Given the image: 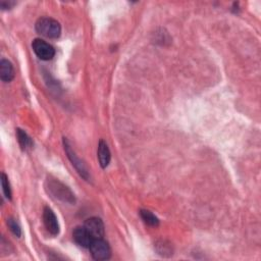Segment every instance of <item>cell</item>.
I'll use <instances>...</instances> for the list:
<instances>
[{"label": "cell", "instance_id": "obj_1", "mask_svg": "<svg viewBox=\"0 0 261 261\" xmlns=\"http://www.w3.org/2000/svg\"><path fill=\"white\" fill-rule=\"evenodd\" d=\"M46 191L48 194H50L53 198L57 200H61L65 203H69L73 204L76 202V198H74L73 193L70 191V189L63 184L61 181L48 177L46 180Z\"/></svg>", "mask_w": 261, "mask_h": 261}, {"label": "cell", "instance_id": "obj_2", "mask_svg": "<svg viewBox=\"0 0 261 261\" xmlns=\"http://www.w3.org/2000/svg\"><path fill=\"white\" fill-rule=\"evenodd\" d=\"M35 29L37 33L49 39H58L62 34L61 24L51 17H40L36 22Z\"/></svg>", "mask_w": 261, "mask_h": 261}, {"label": "cell", "instance_id": "obj_3", "mask_svg": "<svg viewBox=\"0 0 261 261\" xmlns=\"http://www.w3.org/2000/svg\"><path fill=\"white\" fill-rule=\"evenodd\" d=\"M64 147H65V151L68 157V159L70 160L71 164L73 165L74 169L77 170V172L79 173V175L85 179L86 181H89L90 179V175L88 172L87 166L85 165V163L82 161V159L79 158V156L77 155V153L74 152L73 149L71 148L69 142L67 141L66 138H64Z\"/></svg>", "mask_w": 261, "mask_h": 261}, {"label": "cell", "instance_id": "obj_4", "mask_svg": "<svg viewBox=\"0 0 261 261\" xmlns=\"http://www.w3.org/2000/svg\"><path fill=\"white\" fill-rule=\"evenodd\" d=\"M89 249L92 257L95 260H107L111 256L110 246L103 238L93 240Z\"/></svg>", "mask_w": 261, "mask_h": 261}, {"label": "cell", "instance_id": "obj_5", "mask_svg": "<svg viewBox=\"0 0 261 261\" xmlns=\"http://www.w3.org/2000/svg\"><path fill=\"white\" fill-rule=\"evenodd\" d=\"M35 54L42 61H51L55 55L54 47L42 39H35L32 43Z\"/></svg>", "mask_w": 261, "mask_h": 261}, {"label": "cell", "instance_id": "obj_6", "mask_svg": "<svg viewBox=\"0 0 261 261\" xmlns=\"http://www.w3.org/2000/svg\"><path fill=\"white\" fill-rule=\"evenodd\" d=\"M85 229L93 237V239H102L104 237V223L98 217H90L84 223Z\"/></svg>", "mask_w": 261, "mask_h": 261}, {"label": "cell", "instance_id": "obj_7", "mask_svg": "<svg viewBox=\"0 0 261 261\" xmlns=\"http://www.w3.org/2000/svg\"><path fill=\"white\" fill-rule=\"evenodd\" d=\"M43 222L46 230L52 236H58L60 234V223L57 215L49 207H45L43 210Z\"/></svg>", "mask_w": 261, "mask_h": 261}, {"label": "cell", "instance_id": "obj_8", "mask_svg": "<svg viewBox=\"0 0 261 261\" xmlns=\"http://www.w3.org/2000/svg\"><path fill=\"white\" fill-rule=\"evenodd\" d=\"M72 239L76 243L83 247V248H89L91 243L93 242V237L89 234V232L85 229V227H77L72 232Z\"/></svg>", "mask_w": 261, "mask_h": 261}, {"label": "cell", "instance_id": "obj_9", "mask_svg": "<svg viewBox=\"0 0 261 261\" xmlns=\"http://www.w3.org/2000/svg\"><path fill=\"white\" fill-rule=\"evenodd\" d=\"M97 157L100 166L102 169H106L108 166L110 159H111V153L109 150V147L107 143L103 140H101L98 144V149H97Z\"/></svg>", "mask_w": 261, "mask_h": 261}, {"label": "cell", "instance_id": "obj_10", "mask_svg": "<svg viewBox=\"0 0 261 261\" xmlns=\"http://www.w3.org/2000/svg\"><path fill=\"white\" fill-rule=\"evenodd\" d=\"M14 78V69L12 64L7 60H1L0 62V79L3 82L8 83Z\"/></svg>", "mask_w": 261, "mask_h": 261}, {"label": "cell", "instance_id": "obj_11", "mask_svg": "<svg viewBox=\"0 0 261 261\" xmlns=\"http://www.w3.org/2000/svg\"><path fill=\"white\" fill-rule=\"evenodd\" d=\"M16 137H17V141H18V143H20L23 150H28V149L32 148L33 141L31 139V137L25 132V130H23L21 129H17L16 130Z\"/></svg>", "mask_w": 261, "mask_h": 261}, {"label": "cell", "instance_id": "obj_12", "mask_svg": "<svg viewBox=\"0 0 261 261\" xmlns=\"http://www.w3.org/2000/svg\"><path fill=\"white\" fill-rule=\"evenodd\" d=\"M140 215H141V218L144 220V222L148 226L157 227L159 225V219L151 211L146 210V209H141Z\"/></svg>", "mask_w": 261, "mask_h": 261}, {"label": "cell", "instance_id": "obj_13", "mask_svg": "<svg viewBox=\"0 0 261 261\" xmlns=\"http://www.w3.org/2000/svg\"><path fill=\"white\" fill-rule=\"evenodd\" d=\"M156 250L158 252V254L162 255V256H166V255H171L173 254V250H172V245L166 243L165 241H159L158 243H156Z\"/></svg>", "mask_w": 261, "mask_h": 261}, {"label": "cell", "instance_id": "obj_14", "mask_svg": "<svg viewBox=\"0 0 261 261\" xmlns=\"http://www.w3.org/2000/svg\"><path fill=\"white\" fill-rule=\"evenodd\" d=\"M1 186H2V190H3L4 196L10 200L11 199V189H10L8 178L6 177V175L4 173L1 174Z\"/></svg>", "mask_w": 261, "mask_h": 261}, {"label": "cell", "instance_id": "obj_15", "mask_svg": "<svg viewBox=\"0 0 261 261\" xmlns=\"http://www.w3.org/2000/svg\"><path fill=\"white\" fill-rule=\"evenodd\" d=\"M6 222H7V226L9 228V230L12 232V234L14 236H16L17 238H20L22 235V230H21V227L18 226V223L16 222V220L13 218H8Z\"/></svg>", "mask_w": 261, "mask_h": 261}, {"label": "cell", "instance_id": "obj_16", "mask_svg": "<svg viewBox=\"0 0 261 261\" xmlns=\"http://www.w3.org/2000/svg\"><path fill=\"white\" fill-rule=\"evenodd\" d=\"M15 3L13 1H4V0H2V1H0V6H1L2 9H9L11 6H13Z\"/></svg>", "mask_w": 261, "mask_h": 261}]
</instances>
